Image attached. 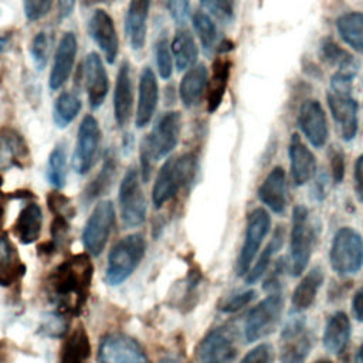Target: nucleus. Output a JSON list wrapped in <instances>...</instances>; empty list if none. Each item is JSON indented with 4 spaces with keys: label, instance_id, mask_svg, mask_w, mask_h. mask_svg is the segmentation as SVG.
Returning a JSON list of instances; mask_svg holds the SVG:
<instances>
[{
    "label": "nucleus",
    "instance_id": "1",
    "mask_svg": "<svg viewBox=\"0 0 363 363\" xmlns=\"http://www.w3.org/2000/svg\"><path fill=\"white\" fill-rule=\"evenodd\" d=\"M92 274L94 265L86 254H75L50 272L47 292L61 313H79L89 295Z\"/></svg>",
    "mask_w": 363,
    "mask_h": 363
},
{
    "label": "nucleus",
    "instance_id": "2",
    "mask_svg": "<svg viewBox=\"0 0 363 363\" xmlns=\"http://www.w3.org/2000/svg\"><path fill=\"white\" fill-rule=\"evenodd\" d=\"M182 128V116L177 111L164 112L155 128L140 143V173L142 180L149 182L153 163L166 157L177 145Z\"/></svg>",
    "mask_w": 363,
    "mask_h": 363
},
{
    "label": "nucleus",
    "instance_id": "3",
    "mask_svg": "<svg viewBox=\"0 0 363 363\" xmlns=\"http://www.w3.org/2000/svg\"><path fill=\"white\" fill-rule=\"evenodd\" d=\"M197 174V157L194 153H183L177 157L167 159L160 167L153 190L152 201L156 208L163 207L176 194L190 186Z\"/></svg>",
    "mask_w": 363,
    "mask_h": 363
},
{
    "label": "nucleus",
    "instance_id": "4",
    "mask_svg": "<svg viewBox=\"0 0 363 363\" xmlns=\"http://www.w3.org/2000/svg\"><path fill=\"white\" fill-rule=\"evenodd\" d=\"M319 227L316 220L311 217L308 207L298 204L292 210L291 238H289V259L291 274L299 277L308 267L312 252L316 247Z\"/></svg>",
    "mask_w": 363,
    "mask_h": 363
},
{
    "label": "nucleus",
    "instance_id": "5",
    "mask_svg": "<svg viewBox=\"0 0 363 363\" xmlns=\"http://www.w3.org/2000/svg\"><path fill=\"white\" fill-rule=\"evenodd\" d=\"M146 241L142 234H129L121 238L108 255L105 278L109 285L126 281L145 257Z\"/></svg>",
    "mask_w": 363,
    "mask_h": 363
},
{
    "label": "nucleus",
    "instance_id": "6",
    "mask_svg": "<svg viewBox=\"0 0 363 363\" xmlns=\"http://www.w3.org/2000/svg\"><path fill=\"white\" fill-rule=\"evenodd\" d=\"M329 261L340 277L353 275L363 267V240L352 227H340L330 244Z\"/></svg>",
    "mask_w": 363,
    "mask_h": 363
},
{
    "label": "nucleus",
    "instance_id": "7",
    "mask_svg": "<svg viewBox=\"0 0 363 363\" xmlns=\"http://www.w3.org/2000/svg\"><path fill=\"white\" fill-rule=\"evenodd\" d=\"M285 322L279 337V362L303 363L313 347V333L306 325V318L294 312Z\"/></svg>",
    "mask_w": 363,
    "mask_h": 363
},
{
    "label": "nucleus",
    "instance_id": "8",
    "mask_svg": "<svg viewBox=\"0 0 363 363\" xmlns=\"http://www.w3.org/2000/svg\"><path fill=\"white\" fill-rule=\"evenodd\" d=\"M284 298L281 289H272L247 315L244 337L248 343L257 342L272 333L281 319Z\"/></svg>",
    "mask_w": 363,
    "mask_h": 363
},
{
    "label": "nucleus",
    "instance_id": "9",
    "mask_svg": "<svg viewBox=\"0 0 363 363\" xmlns=\"http://www.w3.org/2000/svg\"><path fill=\"white\" fill-rule=\"evenodd\" d=\"M119 208L125 227H138L146 218V200L140 186L139 173L135 166H129L119 186Z\"/></svg>",
    "mask_w": 363,
    "mask_h": 363
},
{
    "label": "nucleus",
    "instance_id": "10",
    "mask_svg": "<svg viewBox=\"0 0 363 363\" xmlns=\"http://www.w3.org/2000/svg\"><path fill=\"white\" fill-rule=\"evenodd\" d=\"M269 228H271V216L265 208L257 207L248 214L247 224H245L244 242H242L240 255L237 258V275L240 277L247 275Z\"/></svg>",
    "mask_w": 363,
    "mask_h": 363
},
{
    "label": "nucleus",
    "instance_id": "11",
    "mask_svg": "<svg viewBox=\"0 0 363 363\" xmlns=\"http://www.w3.org/2000/svg\"><path fill=\"white\" fill-rule=\"evenodd\" d=\"M238 353L234 328L220 326L211 329L197 346L199 363H233Z\"/></svg>",
    "mask_w": 363,
    "mask_h": 363
},
{
    "label": "nucleus",
    "instance_id": "12",
    "mask_svg": "<svg viewBox=\"0 0 363 363\" xmlns=\"http://www.w3.org/2000/svg\"><path fill=\"white\" fill-rule=\"evenodd\" d=\"M113 223L115 207L112 201L102 200L96 203L82 230V242L91 255L98 257L104 251Z\"/></svg>",
    "mask_w": 363,
    "mask_h": 363
},
{
    "label": "nucleus",
    "instance_id": "13",
    "mask_svg": "<svg viewBox=\"0 0 363 363\" xmlns=\"http://www.w3.org/2000/svg\"><path fill=\"white\" fill-rule=\"evenodd\" d=\"M98 360L99 363H149L140 343L123 333H111L101 339Z\"/></svg>",
    "mask_w": 363,
    "mask_h": 363
},
{
    "label": "nucleus",
    "instance_id": "14",
    "mask_svg": "<svg viewBox=\"0 0 363 363\" xmlns=\"http://www.w3.org/2000/svg\"><path fill=\"white\" fill-rule=\"evenodd\" d=\"M101 142V129L92 115H86L78 128L77 145L72 156V167L78 174L88 173L96 159Z\"/></svg>",
    "mask_w": 363,
    "mask_h": 363
},
{
    "label": "nucleus",
    "instance_id": "15",
    "mask_svg": "<svg viewBox=\"0 0 363 363\" xmlns=\"http://www.w3.org/2000/svg\"><path fill=\"white\" fill-rule=\"evenodd\" d=\"M326 102L330 115L337 126L339 135L345 142L356 138L359 130V104L352 94L328 91Z\"/></svg>",
    "mask_w": 363,
    "mask_h": 363
},
{
    "label": "nucleus",
    "instance_id": "16",
    "mask_svg": "<svg viewBox=\"0 0 363 363\" xmlns=\"http://www.w3.org/2000/svg\"><path fill=\"white\" fill-rule=\"evenodd\" d=\"M298 126L308 142L320 149L326 145L329 129H328V119L325 109L322 108L320 102L316 99H306L302 102L299 112H298Z\"/></svg>",
    "mask_w": 363,
    "mask_h": 363
},
{
    "label": "nucleus",
    "instance_id": "17",
    "mask_svg": "<svg viewBox=\"0 0 363 363\" xmlns=\"http://www.w3.org/2000/svg\"><path fill=\"white\" fill-rule=\"evenodd\" d=\"M88 33L102 51L105 60L113 64L119 51V40L112 17L105 10L96 9L88 20Z\"/></svg>",
    "mask_w": 363,
    "mask_h": 363
},
{
    "label": "nucleus",
    "instance_id": "18",
    "mask_svg": "<svg viewBox=\"0 0 363 363\" xmlns=\"http://www.w3.org/2000/svg\"><path fill=\"white\" fill-rule=\"evenodd\" d=\"M84 82L89 106L98 109L106 98L109 82L105 65L96 52H89L84 61Z\"/></svg>",
    "mask_w": 363,
    "mask_h": 363
},
{
    "label": "nucleus",
    "instance_id": "19",
    "mask_svg": "<svg viewBox=\"0 0 363 363\" xmlns=\"http://www.w3.org/2000/svg\"><path fill=\"white\" fill-rule=\"evenodd\" d=\"M291 177L295 186L306 184L316 174V159L298 133H292L288 146Z\"/></svg>",
    "mask_w": 363,
    "mask_h": 363
},
{
    "label": "nucleus",
    "instance_id": "20",
    "mask_svg": "<svg viewBox=\"0 0 363 363\" xmlns=\"http://www.w3.org/2000/svg\"><path fill=\"white\" fill-rule=\"evenodd\" d=\"M77 57V37L74 33L67 31L62 34L57 47L52 68L50 72L48 86L52 91L60 89L72 72V67Z\"/></svg>",
    "mask_w": 363,
    "mask_h": 363
},
{
    "label": "nucleus",
    "instance_id": "21",
    "mask_svg": "<svg viewBox=\"0 0 363 363\" xmlns=\"http://www.w3.org/2000/svg\"><path fill=\"white\" fill-rule=\"evenodd\" d=\"M30 163V149L26 139L13 128L0 130V170L26 167Z\"/></svg>",
    "mask_w": 363,
    "mask_h": 363
},
{
    "label": "nucleus",
    "instance_id": "22",
    "mask_svg": "<svg viewBox=\"0 0 363 363\" xmlns=\"http://www.w3.org/2000/svg\"><path fill=\"white\" fill-rule=\"evenodd\" d=\"M258 199L271 211L282 214L288 204L286 173L281 166L274 167L258 189Z\"/></svg>",
    "mask_w": 363,
    "mask_h": 363
},
{
    "label": "nucleus",
    "instance_id": "23",
    "mask_svg": "<svg viewBox=\"0 0 363 363\" xmlns=\"http://www.w3.org/2000/svg\"><path fill=\"white\" fill-rule=\"evenodd\" d=\"M157 101H159V86H157L155 72L149 67H145L139 78L138 106H136V116H135V125L138 128H143L152 121L156 112Z\"/></svg>",
    "mask_w": 363,
    "mask_h": 363
},
{
    "label": "nucleus",
    "instance_id": "24",
    "mask_svg": "<svg viewBox=\"0 0 363 363\" xmlns=\"http://www.w3.org/2000/svg\"><path fill=\"white\" fill-rule=\"evenodd\" d=\"M133 105V89H132V77L130 65L128 61H122L119 71L116 74L115 91H113V116L119 128H123L132 113Z\"/></svg>",
    "mask_w": 363,
    "mask_h": 363
},
{
    "label": "nucleus",
    "instance_id": "25",
    "mask_svg": "<svg viewBox=\"0 0 363 363\" xmlns=\"http://www.w3.org/2000/svg\"><path fill=\"white\" fill-rule=\"evenodd\" d=\"M152 0H130L125 14V33L133 50H140L146 41L147 17Z\"/></svg>",
    "mask_w": 363,
    "mask_h": 363
},
{
    "label": "nucleus",
    "instance_id": "26",
    "mask_svg": "<svg viewBox=\"0 0 363 363\" xmlns=\"http://www.w3.org/2000/svg\"><path fill=\"white\" fill-rule=\"evenodd\" d=\"M350 335L352 325L349 316L342 311H336L326 319L322 336L323 347L332 354H342L349 345Z\"/></svg>",
    "mask_w": 363,
    "mask_h": 363
},
{
    "label": "nucleus",
    "instance_id": "27",
    "mask_svg": "<svg viewBox=\"0 0 363 363\" xmlns=\"http://www.w3.org/2000/svg\"><path fill=\"white\" fill-rule=\"evenodd\" d=\"M323 279H325V272H323V268L319 265L311 268L306 272V275L301 279V282L296 285V288L292 292V296H291L292 312L301 313L312 306V303L315 302L316 294L323 284Z\"/></svg>",
    "mask_w": 363,
    "mask_h": 363
},
{
    "label": "nucleus",
    "instance_id": "28",
    "mask_svg": "<svg viewBox=\"0 0 363 363\" xmlns=\"http://www.w3.org/2000/svg\"><path fill=\"white\" fill-rule=\"evenodd\" d=\"M207 84H208V71L204 64L193 65L190 69H187L179 88V94L183 105L186 108L197 106L203 99V95L207 89Z\"/></svg>",
    "mask_w": 363,
    "mask_h": 363
},
{
    "label": "nucleus",
    "instance_id": "29",
    "mask_svg": "<svg viewBox=\"0 0 363 363\" xmlns=\"http://www.w3.org/2000/svg\"><path fill=\"white\" fill-rule=\"evenodd\" d=\"M231 72V61L227 57H217L213 62L211 77L207 84V111L213 113L221 105Z\"/></svg>",
    "mask_w": 363,
    "mask_h": 363
},
{
    "label": "nucleus",
    "instance_id": "30",
    "mask_svg": "<svg viewBox=\"0 0 363 363\" xmlns=\"http://www.w3.org/2000/svg\"><path fill=\"white\" fill-rule=\"evenodd\" d=\"M41 224H43L41 208L37 203L30 201L18 213L13 225V233L21 244H31L37 241V238L40 237Z\"/></svg>",
    "mask_w": 363,
    "mask_h": 363
},
{
    "label": "nucleus",
    "instance_id": "31",
    "mask_svg": "<svg viewBox=\"0 0 363 363\" xmlns=\"http://www.w3.org/2000/svg\"><path fill=\"white\" fill-rule=\"evenodd\" d=\"M26 267L21 264L18 254L6 233H0V285L10 286L24 274Z\"/></svg>",
    "mask_w": 363,
    "mask_h": 363
},
{
    "label": "nucleus",
    "instance_id": "32",
    "mask_svg": "<svg viewBox=\"0 0 363 363\" xmlns=\"http://www.w3.org/2000/svg\"><path fill=\"white\" fill-rule=\"evenodd\" d=\"M91 354L88 333L82 325H78L64 340L58 363H84Z\"/></svg>",
    "mask_w": 363,
    "mask_h": 363
},
{
    "label": "nucleus",
    "instance_id": "33",
    "mask_svg": "<svg viewBox=\"0 0 363 363\" xmlns=\"http://www.w3.org/2000/svg\"><path fill=\"white\" fill-rule=\"evenodd\" d=\"M336 31L354 51L363 54V11H347L336 18Z\"/></svg>",
    "mask_w": 363,
    "mask_h": 363
},
{
    "label": "nucleus",
    "instance_id": "34",
    "mask_svg": "<svg viewBox=\"0 0 363 363\" xmlns=\"http://www.w3.org/2000/svg\"><path fill=\"white\" fill-rule=\"evenodd\" d=\"M115 174H116V156H115V152L112 149H109L105 152L99 173L84 190L85 200L92 201L96 197L105 194L109 190V187L115 179Z\"/></svg>",
    "mask_w": 363,
    "mask_h": 363
},
{
    "label": "nucleus",
    "instance_id": "35",
    "mask_svg": "<svg viewBox=\"0 0 363 363\" xmlns=\"http://www.w3.org/2000/svg\"><path fill=\"white\" fill-rule=\"evenodd\" d=\"M170 50L179 71L190 69L197 61V45L194 43L193 35L187 30H179L174 34V38L170 44Z\"/></svg>",
    "mask_w": 363,
    "mask_h": 363
},
{
    "label": "nucleus",
    "instance_id": "36",
    "mask_svg": "<svg viewBox=\"0 0 363 363\" xmlns=\"http://www.w3.org/2000/svg\"><path fill=\"white\" fill-rule=\"evenodd\" d=\"M284 240H285V228L282 225H278L272 234V238L269 240V242L267 244V247L262 250V252L259 254L257 262L254 264L252 268H250V271L247 272L245 281L247 284H254L257 282L268 269L272 257L282 248L284 245Z\"/></svg>",
    "mask_w": 363,
    "mask_h": 363
},
{
    "label": "nucleus",
    "instance_id": "37",
    "mask_svg": "<svg viewBox=\"0 0 363 363\" xmlns=\"http://www.w3.org/2000/svg\"><path fill=\"white\" fill-rule=\"evenodd\" d=\"M319 54L326 64L337 68V71L356 72L357 69V61L353 58V55L349 54L346 50H343L332 38L322 40L319 47Z\"/></svg>",
    "mask_w": 363,
    "mask_h": 363
},
{
    "label": "nucleus",
    "instance_id": "38",
    "mask_svg": "<svg viewBox=\"0 0 363 363\" xmlns=\"http://www.w3.org/2000/svg\"><path fill=\"white\" fill-rule=\"evenodd\" d=\"M81 111V101L72 92H62L58 95L52 109V121L57 128H67Z\"/></svg>",
    "mask_w": 363,
    "mask_h": 363
},
{
    "label": "nucleus",
    "instance_id": "39",
    "mask_svg": "<svg viewBox=\"0 0 363 363\" xmlns=\"http://www.w3.org/2000/svg\"><path fill=\"white\" fill-rule=\"evenodd\" d=\"M193 28L200 40L203 51L210 55L217 48L218 31L211 20V17L203 11H196L193 14Z\"/></svg>",
    "mask_w": 363,
    "mask_h": 363
},
{
    "label": "nucleus",
    "instance_id": "40",
    "mask_svg": "<svg viewBox=\"0 0 363 363\" xmlns=\"http://www.w3.org/2000/svg\"><path fill=\"white\" fill-rule=\"evenodd\" d=\"M48 182L57 187L61 189L65 186L67 180V150L64 145H57L50 156H48Z\"/></svg>",
    "mask_w": 363,
    "mask_h": 363
},
{
    "label": "nucleus",
    "instance_id": "41",
    "mask_svg": "<svg viewBox=\"0 0 363 363\" xmlns=\"http://www.w3.org/2000/svg\"><path fill=\"white\" fill-rule=\"evenodd\" d=\"M68 330V320L61 312H48L43 315L38 333L45 337H62Z\"/></svg>",
    "mask_w": 363,
    "mask_h": 363
},
{
    "label": "nucleus",
    "instance_id": "42",
    "mask_svg": "<svg viewBox=\"0 0 363 363\" xmlns=\"http://www.w3.org/2000/svg\"><path fill=\"white\" fill-rule=\"evenodd\" d=\"M155 57L159 75L162 79H169L173 72V61H172V50L167 43V37L163 34L157 38L155 44Z\"/></svg>",
    "mask_w": 363,
    "mask_h": 363
},
{
    "label": "nucleus",
    "instance_id": "43",
    "mask_svg": "<svg viewBox=\"0 0 363 363\" xmlns=\"http://www.w3.org/2000/svg\"><path fill=\"white\" fill-rule=\"evenodd\" d=\"M48 52H50V38L45 31H40L34 35L30 45L31 60L38 71L45 68L48 62Z\"/></svg>",
    "mask_w": 363,
    "mask_h": 363
},
{
    "label": "nucleus",
    "instance_id": "44",
    "mask_svg": "<svg viewBox=\"0 0 363 363\" xmlns=\"http://www.w3.org/2000/svg\"><path fill=\"white\" fill-rule=\"evenodd\" d=\"M47 206L54 216H60L67 220L75 217V208H74L71 200L65 194H62L57 190L50 191L47 194Z\"/></svg>",
    "mask_w": 363,
    "mask_h": 363
},
{
    "label": "nucleus",
    "instance_id": "45",
    "mask_svg": "<svg viewBox=\"0 0 363 363\" xmlns=\"http://www.w3.org/2000/svg\"><path fill=\"white\" fill-rule=\"evenodd\" d=\"M257 296V292L254 289H247V291H238V292H234V294H230L228 296H225L218 309L221 312H225V313H233V312H237L240 309H242L244 306H247L248 303H251Z\"/></svg>",
    "mask_w": 363,
    "mask_h": 363
},
{
    "label": "nucleus",
    "instance_id": "46",
    "mask_svg": "<svg viewBox=\"0 0 363 363\" xmlns=\"http://www.w3.org/2000/svg\"><path fill=\"white\" fill-rule=\"evenodd\" d=\"M201 6L210 11L217 20L228 24L234 18V3L233 0H200Z\"/></svg>",
    "mask_w": 363,
    "mask_h": 363
},
{
    "label": "nucleus",
    "instance_id": "47",
    "mask_svg": "<svg viewBox=\"0 0 363 363\" xmlns=\"http://www.w3.org/2000/svg\"><path fill=\"white\" fill-rule=\"evenodd\" d=\"M329 167H330V174H332L333 183L340 184L345 177L346 163H345V153L337 146H333L329 150Z\"/></svg>",
    "mask_w": 363,
    "mask_h": 363
},
{
    "label": "nucleus",
    "instance_id": "48",
    "mask_svg": "<svg viewBox=\"0 0 363 363\" xmlns=\"http://www.w3.org/2000/svg\"><path fill=\"white\" fill-rule=\"evenodd\" d=\"M275 352L272 345L261 343L252 347L247 354L241 359L240 363H274Z\"/></svg>",
    "mask_w": 363,
    "mask_h": 363
},
{
    "label": "nucleus",
    "instance_id": "49",
    "mask_svg": "<svg viewBox=\"0 0 363 363\" xmlns=\"http://www.w3.org/2000/svg\"><path fill=\"white\" fill-rule=\"evenodd\" d=\"M50 233H51L50 241L54 244L55 250H58L60 247L64 245V242L68 238V233H69L68 220L64 217H60V216H54V220L50 227Z\"/></svg>",
    "mask_w": 363,
    "mask_h": 363
},
{
    "label": "nucleus",
    "instance_id": "50",
    "mask_svg": "<svg viewBox=\"0 0 363 363\" xmlns=\"http://www.w3.org/2000/svg\"><path fill=\"white\" fill-rule=\"evenodd\" d=\"M23 3L27 20L37 21L48 14L52 0H23Z\"/></svg>",
    "mask_w": 363,
    "mask_h": 363
},
{
    "label": "nucleus",
    "instance_id": "51",
    "mask_svg": "<svg viewBox=\"0 0 363 363\" xmlns=\"http://www.w3.org/2000/svg\"><path fill=\"white\" fill-rule=\"evenodd\" d=\"M166 4L173 21L183 26L190 14V0H167Z\"/></svg>",
    "mask_w": 363,
    "mask_h": 363
},
{
    "label": "nucleus",
    "instance_id": "52",
    "mask_svg": "<svg viewBox=\"0 0 363 363\" xmlns=\"http://www.w3.org/2000/svg\"><path fill=\"white\" fill-rule=\"evenodd\" d=\"M353 183H354V193L360 203H363V155H360L354 162L353 170Z\"/></svg>",
    "mask_w": 363,
    "mask_h": 363
},
{
    "label": "nucleus",
    "instance_id": "53",
    "mask_svg": "<svg viewBox=\"0 0 363 363\" xmlns=\"http://www.w3.org/2000/svg\"><path fill=\"white\" fill-rule=\"evenodd\" d=\"M352 315L356 320L363 322V285L353 294L352 298Z\"/></svg>",
    "mask_w": 363,
    "mask_h": 363
},
{
    "label": "nucleus",
    "instance_id": "54",
    "mask_svg": "<svg viewBox=\"0 0 363 363\" xmlns=\"http://www.w3.org/2000/svg\"><path fill=\"white\" fill-rule=\"evenodd\" d=\"M326 186H328V177L325 174H322L315 180V186L312 190L315 200H323L326 197Z\"/></svg>",
    "mask_w": 363,
    "mask_h": 363
},
{
    "label": "nucleus",
    "instance_id": "55",
    "mask_svg": "<svg viewBox=\"0 0 363 363\" xmlns=\"http://www.w3.org/2000/svg\"><path fill=\"white\" fill-rule=\"evenodd\" d=\"M75 6V0H58V18L64 20L71 16Z\"/></svg>",
    "mask_w": 363,
    "mask_h": 363
},
{
    "label": "nucleus",
    "instance_id": "56",
    "mask_svg": "<svg viewBox=\"0 0 363 363\" xmlns=\"http://www.w3.org/2000/svg\"><path fill=\"white\" fill-rule=\"evenodd\" d=\"M81 1H82V6H85V7H91V6H95V4L106 3L108 0H81Z\"/></svg>",
    "mask_w": 363,
    "mask_h": 363
},
{
    "label": "nucleus",
    "instance_id": "57",
    "mask_svg": "<svg viewBox=\"0 0 363 363\" xmlns=\"http://www.w3.org/2000/svg\"><path fill=\"white\" fill-rule=\"evenodd\" d=\"M7 44H9V38L4 35H0V52H3L7 48Z\"/></svg>",
    "mask_w": 363,
    "mask_h": 363
},
{
    "label": "nucleus",
    "instance_id": "58",
    "mask_svg": "<svg viewBox=\"0 0 363 363\" xmlns=\"http://www.w3.org/2000/svg\"><path fill=\"white\" fill-rule=\"evenodd\" d=\"M356 363H363V343L360 345V347L356 353Z\"/></svg>",
    "mask_w": 363,
    "mask_h": 363
},
{
    "label": "nucleus",
    "instance_id": "59",
    "mask_svg": "<svg viewBox=\"0 0 363 363\" xmlns=\"http://www.w3.org/2000/svg\"><path fill=\"white\" fill-rule=\"evenodd\" d=\"M3 224H4V207L0 206V233H1Z\"/></svg>",
    "mask_w": 363,
    "mask_h": 363
},
{
    "label": "nucleus",
    "instance_id": "60",
    "mask_svg": "<svg viewBox=\"0 0 363 363\" xmlns=\"http://www.w3.org/2000/svg\"><path fill=\"white\" fill-rule=\"evenodd\" d=\"M160 363H179V362L176 359H173V357H163L160 360Z\"/></svg>",
    "mask_w": 363,
    "mask_h": 363
},
{
    "label": "nucleus",
    "instance_id": "61",
    "mask_svg": "<svg viewBox=\"0 0 363 363\" xmlns=\"http://www.w3.org/2000/svg\"><path fill=\"white\" fill-rule=\"evenodd\" d=\"M313 363H333V362L329 360V359H318V360H315Z\"/></svg>",
    "mask_w": 363,
    "mask_h": 363
},
{
    "label": "nucleus",
    "instance_id": "62",
    "mask_svg": "<svg viewBox=\"0 0 363 363\" xmlns=\"http://www.w3.org/2000/svg\"><path fill=\"white\" fill-rule=\"evenodd\" d=\"M1 184H3V177L0 176V186H1Z\"/></svg>",
    "mask_w": 363,
    "mask_h": 363
}]
</instances>
